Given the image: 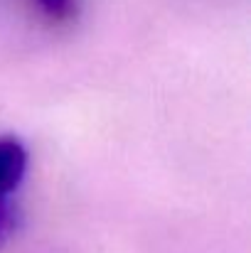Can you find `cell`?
I'll return each mask as SVG.
<instances>
[{"instance_id":"obj_1","label":"cell","mask_w":251,"mask_h":253,"mask_svg":"<svg viewBox=\"0 0 251 253\" xmlns=\"http://www.w3.org/2000/svg\"><path fill=\"white\" fill-rule=\"evenodd\" d=\"M27 148L12 135H0V202L12 199V192L27 174Z\"/></svg>"},{"instance_id":"obj_2","label":"cell","mask_w":251,"mask_h":253,"mask_svg":"<svg viewBox=\"0 0 251 253\" xmlns=\"http://www.w3.org/2000/svg\"><path fill=\"white\" fill-rule=\"evenodd\" d=\"M40 12L52 22H69L77 15V0H35Z\"/></svg>"},{"instance_id":"obj_3","label":"cell","mask_w":251,"mask_h":253,"mask_svg":"<svg viewBox=\"0 0 251 253\" xmlns=\"http://www.w3.org/2000/svg\"><path fill=\"white\" fill-rule=\"evenodd\" d=\"M17 224H20V211H17V207L12 204V199H10V202H0V251H2V249L7 246V241L12 239Z\"/></svg>"}]
</instances>
